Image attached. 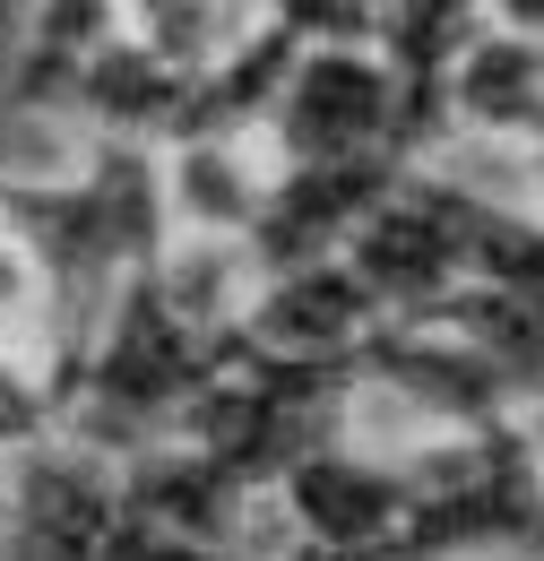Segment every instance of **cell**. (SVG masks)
<instances>
[{"instance_id":"1","label":"cell","mask_w":544,"mask_h":561,"mask_svg":"<svg viewBox=\"0 0 544 561\" xmlns=\"http://www.w3.org/2000/svg\"><path fill=\"white\" fill-rule=\"evenodd\" d=\"M423 164L450 173V182L510 173L536 199V182H544V44L536 35L484 18L458 44V61L432 87V147H423Z\"/></svg>"},{"instance_id":"2","label":"cell","mask_w":544,"mask_h":561,"mask_svg":"<svg viewBox=\"0 0 544 561\" xmlns=\"http://www.w3.org/2000/svg\"><path fill=\"white\" fill-rule=\"evenodd\" d=\"M122 44L165 61L173 78L207 87L216 70H234L260 35H269V0H113Z\"/></svg>"},{"instance_id":"3","label":"cell","mask_w":544,"mask_h":561,"mask_svg":"<svg viewBox=\"0 0 544 561\" xmlns=\"http://www.w3.org/2000/svg\"><path fill=\"white\" fill-rule=\"evenodd\" d=\"M95 139L78 122H44V113H9L0 104V199H26V191H53L69 173H87Z\"/></svg>"},{"instance_id":"4","label":"cell","mask_w":544,"mask_h":561,"mask_svg":"<svg viewBox=\"0 0 544 561\" xmlns=\"http://www.w3.org/2000/svg\"><path fill=\"white\" fill-rule=\"evenodd\" d=\"M53 432V415L35 407V398H18V389H0V458H18V449H35Z\"/></svg>"},{"instance_id":"5","label":"cell","mask_w":544,"mask_h":561,"mask_svg":"<svg viewBox=\"0 0 544 561\" xmlns=\"http://www.w3.org/2000/svg\"><path fill=\"white\" fill-rule=\"evenodd\" d=\"M484 18H492V26H519V35L544 44V0H484Z\"/></svg>"},{"instance_id":"6","label":"cell","mask_w":544,"mask_h":561,"mask_svg":"<svg viewBox=\"0 0 544 561\" xmlns=\"http://www.w3.org/2000/svg\"><path fill=\"white\" fill-rule=\"evenodd\" d=\"M519 423H528V440H536V458H544V380L528 389V407H519Z\"/></svg>"}]
</instances>
